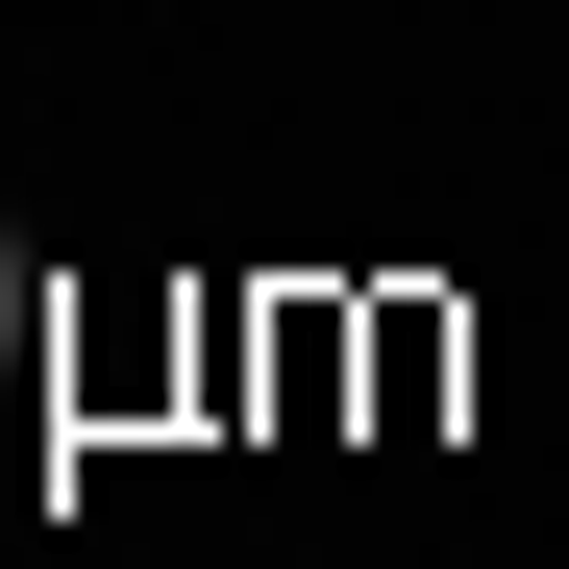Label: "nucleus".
<instances>
[{
  "label": "nucleus",
  "mask_w": 569,
  "mask_h": 569,
  "mask_svg": "<svg viewBox=\"0 0 569 569\" xmlns=\"http://www.w3.org/2000/svg\"><path fill=\"white\" fill-rule=\"evenodd\" d=\"M26 347H50V272H26V248H0V371H26Z\"/></svg>",
  "instance_id": "f257e3e1"
}]
</instances>
